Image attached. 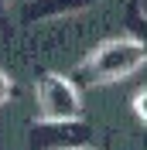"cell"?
<instances>
[{
  "label": "cell",
  "instance_id": "cell-4",
  "mask_svg": "<svg viewBox=\"0 0 147 150\" xmlns=\"http://www.w3.org/2000/svg\"><path fill=\"white\" fill-rule=\"evenodd\" d=\"M99 0H28L24 4V21H51V17H69V14H82Z\"/></svg>",
  "mask_w": 147,
  "mask_h": 150
},
{
  "label": "cell",
  "instance_id": "cell-1",
  "mask_svg": "<svg viewBox=\"0 0 147 150\" xmlns=\"http://www.w3.org/2000/svg\"><path fill=\"white\" fill-rule=\"evenodd\" d=\"M144 58H147V48L137 38L106 41V45H99L89 58H86L82 75H86V82H92V85H110V82H120V79L140 72Z\"/></svg>",
  "mask_w": 147,
  "mask_h": 150
},
{
  "label": "cell",
  "instance_id": "cell-6",
  "mask_svg": "<svg viewBox=\"0 0 147 150\" xmlns=\"http://www.w3.org/2000/svg\"><path fill=\"white\" fill-rule=\"evenodd\" d=\"M133 112H137V120L144 123V96H137V99H133Z\"/></svg>",
  "mask_w": 147,
  "mask_h": 150
},
{
  "label": "cell",
  "instance_id": "cell-2",
  "mask_svg": "<svg viewBox=\"0 0 147 150\" xmlns=\"http://www.w3.org/2000/svg\"><path fill=\"white\" fill-rule=\"evenodd\" d=\"M34 99H38V116H41V123H72V120L82 116L79 85H75L72 79L58 75V72H48V75L38 79Z\"/></svg>",
  "mask_w": 147,
  "mask_h": 150
},
{
  "label": "cell",
  "instance_id": "cell-3",
  "mask_svg": "<svg viewBox=\"0 0 147 150\" xmlns=\"http://www.w3.org/2000/svg\"><path fill=\"white\" fill-rule=\"evenodd\" d=\"M89 126L82 120L72 123H41L28 130V147L31 150H75V147H89Z\"/></svg>",
  "mask_w": 147,
  "mask_h": 150
},
{
  "label": "cell",
  "instance_id": "cell-7",
  "mask_svg": "<svg viewBox=\"0 0 147 150\" xmlns=\"http://www.w3.org/2000/svg\"><path fill=\"white\" fill-rule=\"evenodd\" d=\"M4 10H7V0H0V14H4Z\"/></svg>",
  "mask_w": 147,
  "mask_h": 150
},
{
  "label": "cell",
  "instance_id": "cell-5",
  "mask_svg": "<svg viewBox=\"0 0 147 150\" xmlns=\"http://www.w3.org/2000/svg\"><path fill=\"white\" fill-rule=\"evenodd\" d=\"M10 96H14V79H10V75L4 72V68H0V106L7 103Z\"/></svg>",
  "mask_w": 147,
  "mask_h": 150
},
{
  "label": "cell",
  "instance_id": "cell-8",
  "mask_svg": "<svg viewBox=\"0 0 147 150\" xmlns=\"http://www.w3.org/2000/svg\"><path fill=\"white\" fill-rule=\"evenodd\" d=\"M75 150H96V147H75Z\"/></svg>",
  "mask_w": 147,
  "mask_h": 150
}]
</instances>
